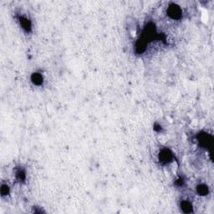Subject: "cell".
<instances>
[{"instance_id": "obj_1", "label": "cell", "mask_w": 214, "mask_h": 214, "mask_svg": "<svg viewBox=\"0 0 214 214\" xmlns=\"http://www.w3.org/2000/svg\"><path fill=\"white\" fill-rule=\"evenodd\" d=\"M167 14L172 19H180L181 16H182V10H181V9H180L178 6L173 4L171 5V6L168 8Z\"/></svg>"}, {"instance_id": "obj_2", "label": "cell", "mask_w": 214, "mask_h": 214, "mask_svg": "<svg viewBox=\"0 0 214 214\" xmlns=\"http://www.w3.org/2000/svg\"><path fill=\"white\" fill-rule=\"evenodd\" d=\"M199 141L201 144L206 147H210L211 146V142H212V137L207 134H201L199 135Z\"/></svg>"}, {"instance_id": "obj_3", "label": "cell", "mask_w": 214, "mask_h": 214, "mask_svg": "<svg viewBox=\"0 0 214 214\" xmlns=\"http://www.w3.org/2000/svg\"><path fill=\"white\" fill-rule=\"evenodd\" d=\"M172 159V153L169 150H162L160 153V160L163 162H168Z\"/></svg>"}, {"instance_id": "obj_4", "label": "cell", "mask_w": 214, "mask_h": 214, "mask_svg": "<svg viewBox=\"0 0 214 214\" xmlns=\"http://www.w3.org/2000/svg\"><path fill=\"white\" fill-rule=\"evenodd\" d=\"M19 21H20V24L22 26V28H24L26 31H30L31 29V22L26 19L25 17H20L19 18Z\"/></svg>"}, {"instance_id": "obj_5", "label": "cell", "mask_w": 214, "mask_h": 214, "mask_svg": "<svg viewBox=\"0 0 214 214\" xmlns=\"http://www.w3.org/2000/svg\"><path fill=\"white\" fill-rule=\"evenodd\" d=\"M181 207H182V211L186 213H191L192 212V207H191V203L187 201H183L181 204Z\"/></svg>"}, {"instance_id": "obj_6", "label": "cell", "mask_w": 214, "mask_h": 214, "mask_svg": "<svg viewBox=\"0 0 214 214\" xmlns=\"http://www.w3.org/2000/svg\"><path fill=\"white\" fill-rule=\"evenodd\" d=\"M31 79H32V81L33 84H37V85H39V84H42L43 77L42 75H40V74H39V73H34V74H33Z\"/></svg>"}, {"instance_id": "obj_7", "label": "cell", "mask_w": 214, "mask_h": 214, "mask_svg": "<svg viewBox=\"0 0 214 214\" xmlns=\"http://www.w3.org/2000/svg\"><path fill=\"white\" fill-rule=\"evenodd\" d=\"M197 192L200 195H207L208 193V188L205 185H199L197 186Z\"/></svg>"}, {"instance_id": "obj_8", "label": "cell", "mask_w": 214, "mask_h": 214, "mask_svg": "<svg viewBox=\"0 0 214 214\" xmlns=\"http://www.w3.org/2000/svg\"><path fill=\"white\" fill-rule=\"evenodd\" d=\"M16 177H17V178H18L19 180L23 181V180H24V178H25V173H24V172H23L22 170H19L18 172H16Z\"/></svg>"}, {"instance_id": "obj_9", "label": "cell", "mask_w": 214, "mask_h": 214, "mask_svg": "<svg viewBox=\"0 0 214 214\" xmlns=\"http://www.w3.org/2000/svg\"><path fill=\"white\" fill-rule=\"evenodd\" d=\"M9 192V186H7V185H3L2 187H1V193H2V195L3 196L8 195Z\"/></svg>"}]
</instances>
